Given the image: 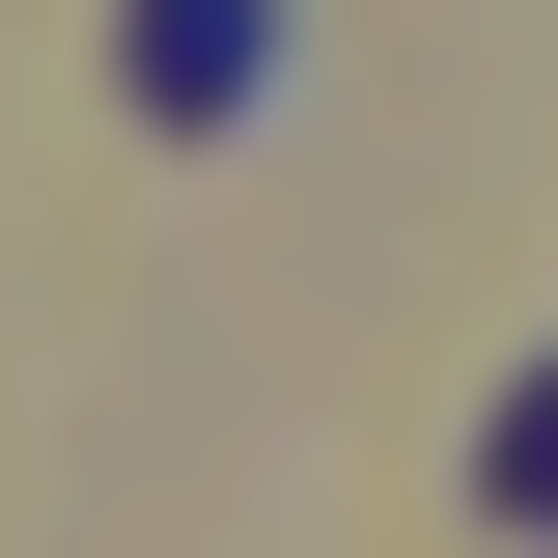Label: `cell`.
I'll return each mask as SVG.
<instances>
[{"label": "cell", "mask_w": 558, "mask_h": 558, "mask_svg": "<svg viewBox=\"0 0 558 558\" xmlns=\"http://www.w3.org/2000/svg\"><path fill=\"white\" fill-rule=\"evenodd\" d=\"M252 84H279V0H140V112H252Z\"/></svg>", "instance_id": "cell-1"}]
</instances>
